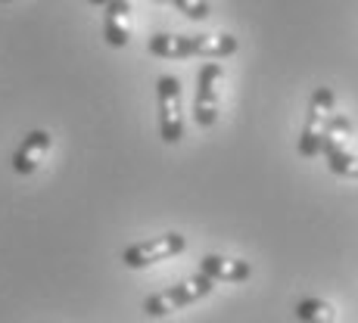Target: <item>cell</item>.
I'll use <instances>...</instances> for the list:
<instances>
[{"label": "cell", "mask_w": 358, "mask_h": 323, "mask_svg": "<svg viewBox=\"0 0 358 323\" xmlns=\"http://www.w3.org/2000/svg\"><path fill=\"white\" fill-rule=\"evenodd\" d=\"M336 115V97L330 87H315L312 100H308V112H306V125L299 134V156L302 159H315V156L324 153V137L327 128Z\"/></svg>", "instance_id": "1"}, {"label": "cell", "mask_w": 358, "mask_h": 323, "mask_svg": "<svg viewBox=\"0 0 358 323\" xmlns=\"http://www.w3.org/2000/svg\"><path fill=\"white\" fill-rule=\"evenodd\" d=\"M212 290H215V283H212L209 277H203V273H196V277L181 280V283L169 286V290H162V292L147 295V299H143V314H147V317H169V314L181 311V308H187V305H196L199 299L212 295Z\"/></svg>", "instance_id": "2"}, {"label": "cell", "mask_w": 358, "mask_h": 323, "mask_svg": "<svg viewBox=\"0 0 358 323\" xmlns=\"http://www.w3.org/2000/svg\"><path fill=\"white\" fill-rule=\"evenodd\" d=\"M222 81H224L222 63H206L196 72V93H194L196 128L209 130V128L218 125V115H222Z\"/></svg>", "instance_id": "3"}, {"label": "cell", "mask_w": 358, "mask_h": 323, "mask_svg": "<svg viewBox=\"0 0 358 323\" xmlns=\"http://www.w3.org/2000/svg\"><path fill=\"white\" fill-rule=\"evenodd\" d=\"M156 103H159V137L175 147L184 137V106H181V81L175 75L156 78Z\"/></svg>", "instance_id": "4"}, {"label": "cell", "mask_w": 358, "mask_h": 323, "mask_svg": "<svg viewBox=\"0 0 358 323\" xmlns=\"http://www.w3.org/2000/svg\"><path fill=\"white\" fill-rule=\"evenodd\" d=\"M184 249H187V236H181V233H162V236L131 243L122 252V264L131 267V271H143V267H153L159 261H171V258L184 255Z\"/></svg>", "instance_id": "5"}, {"label": "cell", "mask_w": 358, "mask_h": 323, "mask_svg": "<svg viewBox=\"0 0 358 323\" xmlns=\"http://www.w3.org/2000/svg\"><path fill=\"white\" fill-rule=\"evenodd\" d=\"M50 149H53V134H50V130H44V128L29 130V134L22 137V143L16 147L13 159H10L13 171H16V174H22V177L34 174V171L44 165L47 156H50Z\"/></svg>", "instance_id": "6"}, {"label": "cell", "mask_w": 358, "mask_h": 323, "mask_svg": "<svg viewBox=\"0 0 358 323\" xmlns=\"http://www.w3.org/2000/svg\"><path fill=\"white\" fill-rule=\"evenodd\" d=\"M131 19H134V6L131 0H113L103 6V40L109 47H125L131 40Z\"/></svg>", "instance_id": "7"}, {"label": "cell", "mask_w": 358, "mask_h": 323, "mask_svg": "<svg viewBox=\"0 0 358 323\" xmlns=\"http://www.w3.org/2000/svg\"><path fill=\"white\" fill-rule=\"evenodd\" d=\"M199 273L209 277L212 283H246V280L252 277V264L243 258L203 255L199 258Z\"/></svg>", "instance_id": "8"}, {"label": "cell", "mask_w": 358, "mask_h": 323, "mask_svg": "<svg viewBox=\"0 0 358 323\" xmlns=\"http://www.w3.org/2000/svg\"><path fill=\"white\" fill-rule=\"evenodd\" d=\"M147 50L153 53L156 59H190L196 57L194 53V34H169L159 31L150 38Z\"/></svg>", "instance_id": "9"}, {"label": "cell", "mask_w": 358, "mask_h": 323, "mask_svg": "<svg viewBox=\"0 0 358 323\" xmlns=\"http://www.w3.org/2000/svg\"><path fill=\"white\" fill-rule=\"evenodd\" d=\"M296 320L299 323H336V308L324 299H299L293 308Z\"/></svg>", "instance_id": "10"}, {"label": "cell", "mask_w": 358, "mask_h": 323, "mask_svg": "<svg viewBox=\"0 0 358 323\" xmlns=\"http://www.w3.org/2000/svg\"><path fill=\"white\" fill-rule=\"evenodd\" d=\"M349 143H352V121H349L343 112H336L334 121H330V128H327V137H324V156L352 149Z\"/></svg>", "instance_id": "11"}, {"label": "cell", "mask_w": 358, "mask_h": 323, "mask_svg": "<svg viewBox=\"0 0 358 323\" xmlns=\"http://www.w3.org/2000/svg\"><path fill=\"white\" fill-rule=\"evenodd\" d=\"M327 168L334 171L336 177H349V181H358V156L352 149H343V153H330L327 156Z\"/></svg>", "instance_id": "12"}, {"label": "cell", "mask_w": 358, "mask_h": 323, "mask_svg": "<svg viewBox=\"0 0 358 323\" xmlns=\"http://www.w3.org/2000/svg\"><path fill=\"white\" fill-rule=\"evenodd\" d=\"M156 3H171L178 13H184L194 22H206L212 16V3L209 0H156Z\"/></svg>", "instance_id": "13"}, {"label": "cell", "mask_w": 358, "mask_h": 323, "mask_svg": "<svg viewBox=\"0 0 358 323\" xmlns=\"http://www.w3.org/2000/svg\"><path fill=\"white\" fill-rule=\"evenodd\" d=\"M91 6H106V3H113V0H87Z\"/></svg>", "instance_id": "14"}, {"label": "cell", "mask_w": 358, "mask_h": 323, "mask_svg": "<svg viewBox=\"0 0 358 323\" xmlns=\"http://www.w3.org/2000/svg\"><path fill=\"white\" fill-rule=\"evenodd\" d=\"M0 3H10V0H0Z\"/></svg>", "instance_id": "15"}]
</instances>
